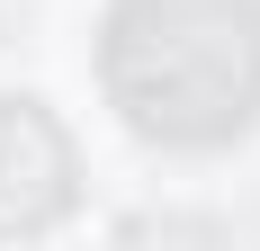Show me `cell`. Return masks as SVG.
Instances as JSON below:
<instances>
[{"instance_id":"2","label":"cell","mask_w":260,"mask_h":251,"mask_svg":"<svg viewBox=\"0 0 260 251\" xmlns=\"http://www.w3.org/2000/svg\"><path fill=\"white\" fill-rule=\"evenodd\" d=\"M72 135L36 99H0V233H45L72 206Z\"/></svg>"},{"instance_id":"1","label":"cell","mask_w":260,"mask_h":251,"mask_svg":"<svg viewBox=\"0 0 260 251\" xmlns=\"http://www.w3.org/2000/svg\"><path fill=\"white\" fill-rule=\"evenodd\" d=\"M99 81L144 144H234L260 117V0H117Z\"/></svg>"}]
</instances>
